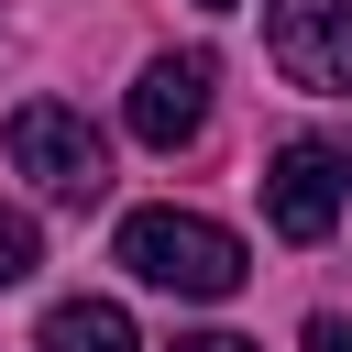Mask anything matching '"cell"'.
I'll return each instance as SVG.
<instances>
[{"label": "cell", "instance_id": "6", "mask_svg": "<svg viewBox=\"0 0 352 352\" xmlns=\"http://www.w3.org/2000/svg\"><path fill=\"white\" fill-rule=\"evenodd\" d=\"M33 352H143V341H132L121 297H55L44 330H33Z\"/></svg>", "mask_w": 352, "mask_h": 352}, {"label": "cell", "instance_id": "4", "mask_svg": "<svg viewBox=\"0 0 352 352\" xmlns=\"http://www.w3.org/2000/svg\"><path fill=\"white\" fill-rule=\"evenodd\" d=\"M264 55L308 99H352V0H264Z\"/></svg>", "mask_w": 352, "mask_h": 352}, {"label": "cell", "instance_id": "2", "mask_svg": "<svg viewBox=\"0 0 352 352\" xmlns=\"http://www.w3.org/2000/svg\"><path fill=\"white\" fill-rule=\"evenodd\" d=\"M0 143H11V165H22L44 198H66V209H99V198H110V143H99L88 110H66V99H22Z\"/></svg>", "mask_w": 352, "mask_h": 352}, {"label": "cell", "instance_id": "8", "mask_svg": "<svg viewBox=\"0 0 352 352\" xmlns=\"http://www.w3.org/2000/svg\"><path fill=\"white\" fill-rule=\"evenodd\" d=\"M165 352H264V341H242V330H176Z\"/></svg>", "mask_w": 352, "mask_h": 352}, {"label": "cell", "instance_id": "9", "mask_svg": "<svg viewBox=\"0 0 352 352\" xmlns=\"http://www.w3.org/2000/svg\"><path fill=\"white\" fill-rule=\"evenodd\" d=\"M308 352H352V319H308Z\"/></svg>", "mask_w": 352, "mask_h": 352}, {"label": "cell", "instance_id": "5", "mask_svg": "<svg viewBox=\"0 0 352 352\" xmlns=\"http://www.w3.org/2000/svg\"><path fill=\"white\" fill-rule=\"evenodd\" d=\"M209 88H220V66L187 44V55H154L143 77H132V143H154V154H176V143H198V121H209Z\"/></svg>", "mask_w": 352, "mask_h": 352}, {"label": "cell", "instance_id": "7", "mask_svg": "<svg viewBox=\"0 0 352 352\" xmlns=\"http://www.w3.org/2000/svg\"><path fill=\"white\" fill-rule=\"evenodd\" d=\"M33 264H44V231H33L22 209H0V297H11V286H22Z\"/></svg>", "mask_w": 352, "mask_h": 352}, {"label": "cell", "instance_id": "10", "mask_svg": "<svg viewBox=\"0 0 352 352\" xmlns=\"http://www.w3.org/2000/svg\"><path fill=\"white\" fill-rule=\"evenodd\" d=\"M198 11H231V0H198Z\"/></svg>", "mask_w": 352, "mask_h": 352}, {"label": "cell", "instance_id": "1", "mask_svg": "<svg viewBox=\"0 0 352 352\" xmlns=\"http://www.w3.org/2000/svg\"><path fill=\"white\" fill-rule=\"evenodd\" d=\"M121 275H143V286H165V297H231L253 264H242V242H231L220 220H198V209H132V220H121Z\"/></svg>", "mask_w": 352, "mask_h": 352}, {"label": "cell", "instance_id": "3", "mask_svg": "<svg viewBox=\"0 0 352 352\" xmlns=\"http://www.w3.org/2000/svg\"><path fill=\"white\" fill-rule=\"evenodd\" d=\"M352 209V132H297L264 154V220L275 242H330Z\"/></svg>", "mask_w": 352, "mask_h": 352}]
</instances>
